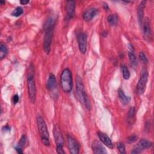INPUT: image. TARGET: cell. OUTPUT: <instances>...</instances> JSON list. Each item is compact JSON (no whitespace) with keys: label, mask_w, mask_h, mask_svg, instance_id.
Here are the masks:
<instances>
[{"label":"cell","mask_w":154,"mask_h":154,"mask_svg":"<svg viewBox=\"0 0 154 154\" xmlns=\"http://www.w3.org/2000/svg\"><path fill=\"white\" fill-rule=\"evenodd\" d=\"M53 133H54V136L55 141L56 144V147H63L64 138H63L60 128L58 126V125H55L54 126V129H53Z\"/></svg>","instance_id":"7"},{"label":"cell","mask_w":154,"mask_h":154,"mask_svg":"<svg viewBox=\"0 0 154 154\" xmlns=\"http://www.w3.org/2000/svg\"><path fill=\"white\" fill-rule=\"evenodd\" d=\"M76 95L79 101L84 105L85 108L88 109H90V103L87 94L85 92L84 85L81 77L78 75L76 78Z\"/></svg>","instance_id":"2"},{"label":"cell","mask_w":154,"mask_h":154,"mask_svg":"<svg viewBox=\"0 0 154 154\" xmlns=\"http://www.w3.org/2000/svg\"><path fill=\"white\" fill-rule=\"evenodd\" d=\"M117 148L119 152L121 153H126V149L123 143H118L117 144Z\"/></svg>","instance_id":"25"},{"label":"cell","mask_w":154,"mask_h":154,"mask_svg":"<svg viewBox=\"0 0 154 154\" xmlns=\"http://www.w3.org/2000/svg\"><path fill=\"white\" fill-rule=\"evenodd\" d=\"M56 150H57V152L58 153H60V154L65 153V152L64 151L63 147H56Z\"/></svg>","instance_id":"29"},{"label":"cell","mask_w":154,"mask_h":154,"mask_svg":"<svg viewBox=\"0 0 154 154\" xmlns=\"http://www.w3.org/2000/svg\"><path fill=\"white\" fill-rule=\"evenodd\" d=\"M23 9L20 7H17L14 10H13V11L11 13V15L15 17H18L20 16L23 13Z\"/></svg>","instance_id":"24"},{"label":"cell","mask_w":154,"mask_h":154,"mask_svg":"<svg viewBox=\"0 0 154 154\" xmlns=\"http://www.w3.org/2000/svg\"><path fill=\"white\" fill-rule=\"evenodd\" d=\"M98 137L99 140L101 141V142L105 144L106 147H108L109 149H112L113 148V144L111 141V140L109 138V137L105 134L103 132H97Z\"/></svg>","instance_id":"13"},{"label":"cell","mask_w":154,"mask_h":154,"mask_svg":"<svg viewBox=\"0 0 154 154\" xmlns=\"http://www.w3.org/2000/svg\"><path fill=\"white\" fill-rule=\"evenodd\" d=\"M148 79V72L146 69L143 68L141 71L140 77L137 85V93L138 95L144 93L146 90Z\"/></svg>","instance_id":"6"},{"label":"cell","mask_w":154,"mask_h":154,"mask_svg":"<svg viewBox=\"0 0 154 154\" xmlns=\"http://www.w3.org/2000/svg\"><path fill=\"white\" fill-rule=\"evenodd\" d=\"M103 7V8H104L105 10H108V4H107L104 3Z\"/></svg>","instance_id":"33"},{"label":"cell","mask_w":154,"mask_h":154,"mask_svg":"<svg viewBox=\"0 0 154 154\" xmlns=\"http://www.w3.org/2000/svg\"><path fill=\"white\" fill-rule=\"evenodd\" d=\"M146 5V1H142L137 8V16L138 23L140 26H142L143 21V13H144V9L145 8Z\"/></svg>","instance_id":"18"},{"label":"cell","mask_w":154,"mask_h":154,"mask_svg":"<svg viewBox=\"0 0 154 154\" xmlns=\"http://www.w3.org/2000/svg\"><path fill=\"white\" fill-rule=\"evenodd\" d=\"M118 19H119V17L116 14H109L107 17L108 22L111 26H114L117 25L118 22Z\"/></svg>","instance_id":"21"},{"label":"cell","mask_w":154,"mask_h":154,"mask_svg":"<svg viewBox=\"0 0 154 154\" xmlns=\"http://www.w3.org/2000/svg\"><path fill=\"white\" fill-rule=\"evenodd\" d=\"M27 85L28 92L29 100L31 103H34L36 99V87L33 75V68L30 67V70L28 73L27 78Z\"/></svg>","instance_id":"5"},{"label":"cell","mask_w":154,"mask_h":154,"mask_svg":"<svg viewBox=\"0 0 154 154\" xmlns=\"http://www.w3.org/2000/svg\"><path fill=\"white\" fill-rule=\"evenodd\" d=\"M102 35L103 36V37H105L106 35H107V32H106V31H103V32H102Z\"/></svg>","instance_id":"34"},{"label":"cell","mask_w":154,"mask_h":154,"mask_svg":"<svg viewBox=\"0 0 154 154\" xmlns=\"http://www.w3.org/2000/svg\"><path fill=\"white\" fill-rule=\"evenodd\" d=\"M122 74H123V78L125 79H128L130 76V73L127 66L125 65L122 66Z\"/></svg>","instance_id":"23"},{"label":"cell","mask_w":154,"mask_h":154,"mask_svg":"<svg viewBox=\"0 0 154 154\" xmlns=\"http://www.w3.org/2000/svg\"><path fill=\"white\" fill-rule=\"evenodd\" d=\"M22 149V147H21L20 146H19L18 144L15 146V149H16V152H17L18 153H23Z\"/></svg>","instance_id":"30"},{"label":"cell","mask_w":154,"mask_h":154,"mask_svg":"<svg viewBox=\"0 0 154 154\" xmlns=\"http://www.w3.org/2000/svg\"><path fill=\"white\" fill-rule=\"evenodd\" d=\"M67 143L69 152L72 154H78L79 152V146L76 140L70 135H67Z\"/></svg>","instance_id":"9"},{"label":"cell","mask_w":154,"mask_h":154,"mask_svg":"<svg viewBox=\"0 0 154 154\" xmlns=\"http://www.w3.org/2000/svg\"><path fill=\"white\" fill-rule=\"evenodd\" d=\"M19 96L17 94H15L13 96V103L14 104H16L19 101Z\"/></svg>","instance_id":"31"},{"label":"cell","mask_w":154,"mask_h":154,"mask_svg":"<svg viewBox=\"0 0 154 154\" xmlns=\"http://www.w3.org/2000/svg\"><path fill=\"white\" fill-rule=\"evenodd\" d=\"M55 24V19L54 17H49L44 24V41L43 49L46 54H49L51 51V46L53 35V29Z\"/></svg>","instance_id":"1"},{"label":"cell","mask_w":154,"mask_h":154,"mask_svg":"<svg viewBox=\"0 0 154 154\" xmlns=\"http://www.w3.org/2000/svg\"><path fill=\"white\" fill-rule=\"evenodd\" d=\"M98 13V10L96 8H90L85 10L83 14V19L86 21L91 20L95 16L97 15Z\"/></svg>","instance_id":"14"},{"label":"cell","mask_w":154,"mask_h":154,"mask_svg":"<svg viewBox=\"0 0 154 154\" xmlns=\"http://www.w3.org/2000/svg\"><path fill=\"white\" fill-rule=\"evenodd\" d=\"M91 148L94 153H106L107 152L104 146L99 141H94L91 144Z\"/></svg>","instance_id":"16"},{"label":"cell","mask_w":154,"mask_h":154,"mask_svg":"<svg viewBox=\"0 0 154 154\" xmlns=\"http://www.w3.org/2000/svg\"><path fill=\"white\" fill-rule=\"evenodd\" d=\"M67 19L70 20L72 19L75 15V2L73 1H67L66 5Z\"/></svg>","instance_id":"12"},{"label":"cell","mask_w":154,"mask_h":154,"mask_svg":"<svg viewBox=\"0 0 154 154\" xmlns=\"http://www.w3.org/2000/svg\"><path fill=\"white\" fill-rule=\"evenodd\" d=\"M0 3L2 4H3V3H5V1H0Z\"/></svg>","instance_id":"35"},{"label":"cell","mask_w":154,"mask_h":154,"mask_svg":"<svg viewBox=\"0 0 154 154\" xmlns=\"http://www.w3.org/2000/svg\"><path fill=\"white\" fill-rule=\"evenodd\" d=\"M26 140L27 139H26V136L25 135H22L20 139V141H19V143L18 145L19 146H20L21 147H23L26 143Z\"/></svg>","instance_id":"26"},{"label":"cell","mask_w":154,"mask_h":154,"mask_svg":"<svg viewBox=\"0 0 154 154\" xmlns=\"http://www.w3.org/2000/svg\"><path fill=\"white\" fill-rule=\"evenodd\" d=\"M37 125L42 144L46 146H49L50 144L49 135L47 126L45 122V120L40 115H38L37 117Z\"/></svg>","instance_id":"3"},{"label":"cell","mask_w":154,"mask_h":154,"mask_svg":"<svg viewBox=\"0 0 154 154\" xmlns=\"http://www.w3.org/2000/svg\"><path fill=\"white\" fill-rule=\"evenodd\" d=\"M29 2V1H28V0H21V1H20V3L22 5H25V4H26Z\"/></svg>","instance_id":"32"},{"label":"cell","mask_w":154,"mask_h":154,"mask_svg":"<svg viewBox=\"0 0 154 154\" xmlns=\"http://www.w3.org/2000/svg\"><path fill=\"white\" fill-rule=\"evenodd\" d=\"M8 52V49L7 46L4 44L3 43H1L0 45V58L1 59H3Z\"/></svg>","instance_id":"22"},{"label":"cell","mask_w":154,"mask_h":154,"mask_svg":"<svg viewBox=\"0 0 154 154\" xmlns=\"http://www.w3.org/2000/svg\"><path fill=\"white\" fill-rule=\"evenodd\" d=\"M152 146V143L146 140V139H141L138 143H137V144L136 145V146L135 147V148L133 149V150L132 151V153H139L140 152H141L143 150L148 149L149 147H150Z\"/></svg>","instance_id":"8"},{"label":"cell","mask_w":154,"mask_h":154,"mask_svg":"<svg viewBox=\"0 0 154 154\" xmlns=\"http://www.w3.org/2000/svg\"><path fill=\"white\" fill-rule=\"evenodd\" d=\"M118 94H119V99L123 105H126L130 102L131 97L125 95L122 89H119L118 90Z\"/></svg>","instance_id":"19"},{"label":"cell","mask_w":154,"mask_h":154,"mask_svg":"<svg viewBox=\"0 0 154 154\" xmlns=\"http://www.w3.org/2000/svg\"><path fill=\"white\" fill-rule=\"evenodd\" d=\"M143 31L144 38L147 41H150L152 38V32L150 25V20L148 17H145L144 20L143 21Z\"/></svg>","instance_id":"11"},{"label":"cell","mask_w":154,"mask_h":154,"mask_svg":"<svg viewBox=\"0 0 154 154\" xmlns=\"http://www.w3.org/2000/svg\"><path fill=\"white\" fill-rule=\"evenodd\" d=\"M60 85L62 90L65 93H69L72 89V75L69 69H65L60 75Z\"/></svg>","instance_id":"4"},{"label":"cell","mask_w":154,"mask_h":154,"mask_svg":"<svg viewBox=\"0 0 154 154\" xmlns=\"http://www.w3.org/2000/svg\"><path fill=\"white\" fill-rule=\"evenodd\" d=\"M135 117V108L134 106H131L129 109V111L128 112V116H127V120L129 124L131 125L134 123Z\"/></svg>","instance_id":"20"},{"label":"cell","mask_w":154,"mask_h":154,"mask_svg":"<svg viewBox=\"0 0 154 154\" xmlns=\"http://www.w3.org/2000/svg\"><path fill=\"white\" fill-rule=\"evenodd\" d=\"M46 88L49 91H52L57 88V81L55 75L53 73H49L47 82Z\"/></svg>","instance_id":"15"},{"label":"cell","mask_w":154,"mask_h":154,"mask_svg":"<svg viewBox=\"0 0 154 154\" xmlns=\"http://www.w3.org/2000/svg\"><path fill=\"white\" fill-rule=\"evenodd\" d=\"M87 34L81 32L78 34L77 39L79 45V49L81 54H84L87 50Z\"/></svg>","instance_id":"10"},{"label":"cell","mask_w":154,"mask_h":154,"mask_svg":"<svg viewBox=\"0 0 154 154\" xmlns=\"http://www.w3.org/2000/svg\"><path fill=\"white\" fill-rule=\"evenodd\" d=\"M137 140V135L133 134V135L129 136V137L127 138L126 141H127L128 143L131 144V143H132L135 142Z\"/></svg>","instance_id":"27"},{"label":"cell","mask_w":154,"mask_h":154,"mask_svg":"<svg viewBox=\"0 0 154 154\" xmlns=\"http://www.w3.org/2000/svg\"><path fill=\"white\" fill-rule=\"evenodd\" d=\"M139 57L140 59L141 60V61L144 63H146L148 62V60L146 56V55L143 52H140L139 54Z\"/></svg>","instance_id":"28"},{"label":"cell","mask_w":154,"mask_h":154,"mask_svg":"<svg viewBox=\"0 0 154 154\" xmlns=\"http://www.w3.org/2000/svg\"><path fill=\"white\" fill-rule=\"evenodd\" d=\"M128 48V57H129V61L133 67H136L137 65V60L134 53L133 46L131 44H129Z\"/></svg>","instance_id":"17"}]
</instances>
